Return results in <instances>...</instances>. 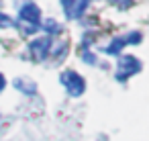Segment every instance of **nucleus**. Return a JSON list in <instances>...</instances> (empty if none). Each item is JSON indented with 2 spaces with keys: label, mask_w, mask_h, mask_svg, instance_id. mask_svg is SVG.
I'll return each instance as SVG.
<instances>
[{
  "label": "nucleus",
  "mask_w": 149,
  "mask_h": 141,
  "mask_svg": "<svg viewBox=\"0 0 149 141\" xmlns=\"http://www.w3.org/2000/svg\"><path fill=\"white\" fill-rule=\"evenodd\" d=\"M4 84H6V80H4V76H2V74H0V90L4 88Z\"/></svg>",
  "instance_id": "9b49d317"
},
{
  "label": "nucleus",
  "mask_w": 149,
  "mask_h": 141,
  "mask_svg": "<svg viewBox=\"0 0 149 141\" xmlns=\"http://www.w3.org/2000/svg\"><path fill=\"white\" fill-rule=\"evenodd\" d=\"M61 82H63L65 90H68L72 96H80V94L84 92V88H86V82H84V78H82L78 72H74V70H68V72H63V74H61Z\"/></svg>",
  "instance_id": "f03ea898"
},
{
  "label": "nucleus",
  "mask_w": 149,
  "mask_h": 141,
  "mask_svg": "<svg viewBox=\"0 0 149 141\" xmlns=\"http://www.w3.org/2000/svg\"><path fill=\"white\" fill-rule=\"evenodd\" d=\"M114 4H118L120 8H127V6H131L133 4V0H112Z\"/></svg>",
  "instance_id": "1a4fd4ad"
},
{
  "label": "nucleus",
  "mask_w": 149,
  "mask_h": 141,
  "mask_svg": "<svg viewBox=\"0 0 149 141\" xmlns=\"http://www.w3.org/2000/svg\"><path fill=\"white\" fill-rule=\"evenodd\" d=\"M0 27H13V21L6 15H2V13H0Z\"/></svg>",
  "instance_id": "6e6552de"
},
{
  "label": "nucleus",
  "mask_w": 149,
  "mask_h": 141,
  "mask_svg": "<svg viewBox=\"0 0 149 141\" xmlns=\"http://www.w3.org/2000/svg\"><path fill=\"white\" fill-rule=\"evenodd\" d=\"M15 86H17L19 90L27 92V94H33V92H37V86H35L33 82H29V80H17V82H15Z\"/></svg>",
  "instance_id": "423d86ee"
},
{
  "label": "nucleus",
  "mask_w": 149,
  "mask_h": 141,
  "mask_svg": "<svg viewBox=\"0 0 149 141\" xmlns=\"http://www.w3.org/2000/svg\"><path fill=\"white\" fill-rule=\"evenodd\" d=\"M127 41L125 39H114L108 47H106V53H110V55H116V53H120V49H123V45H125Z\"/></svg>",
  "instance_id": "0eeeda50"
},
{
  "label": "nucleus",
  "mask_w": 149,
  "mask_h": 141,
  "mask_svg": "<svg viewBox=\"0 0 149 141\" xmlns=\"http://www.w3.org/2000/svg\"><path fill=\"white\" fill-rule=\"evenodd\" d=\"M141 70V61L133 55H123L118 59V68H116V80L125 82L127 78H131L133 74H137Z\"/></svg>",
  "instance_id": "f257e3e1"
},
{
  "label": "nucleus",
  "mask_w": 149,
  "mask_h": 141,
  "mask_svg": "<svg viewBox=\"0 0 149 141\" xmlns=\"http://www.w3.org/2000/svg\"><path fill=\"white\" fill-rule=\"evenodd\" d=\"M88 2L90 0H61V6H63V13L68 15V19H78L84 15Z\"/></svg>",
  "instance_id": "20e7f679"
},
{
  "label": "nucleus",
  "mask_w": 149,
  "mask_h": 141,
  "mask_svg": "<svg viewBox=\"0 0 149 141\" xmlns=\"http://www.w3.org/2000/svg\"><path fill=\"white\" fill-rule=\"evenodd\" d=\"M45 27H47V31H57V23L55 21H47Z\"/></svg>",
  "instance_id": "9d476101"
},
{
  "label": "nucleus",
  "mask_w": 149,
  "mask_h": 141,
  "mask_svg": "<svg viewBox=\"0 0 149 141\" xmlns=\"http://www.w3.org/2000/svg\"><path fill=\"white\" fill-rule=\"evenodd\" d=\"M31 49H33V55H35L37 59H45L47 53H49V49H51V39H49V37L37 39V41L31 45Z\"/></svg>",
  "instance_id": "39448f33"
},
{
  "label": "nucleus",
  "mask_w": 149,
  "mask_h": 141,
  "mask_svg": "<svg viewBox=\"0 0 149 141\" xmlns=\"http://www.w3.org/2000/svg\"><path fill=\"white\" fill-rule=\"evenodd\" d=\"M19 17H21V21L29 23V27L35 31V27L39 25V19H41V10H39V6H37V4H33V2H27V4L21 8Z\"/></svg>",
  "instance_id": "7ed1b4c3"
}]
</instances>
